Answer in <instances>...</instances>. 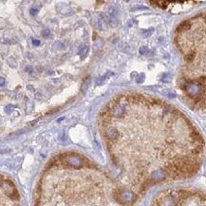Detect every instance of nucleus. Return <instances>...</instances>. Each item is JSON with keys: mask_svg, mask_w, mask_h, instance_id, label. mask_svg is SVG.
<instances>
[{"mask_svg": "<svg viewBox=\"0 0 206 206\" xmlns=\"http://www.w3.org/2000/svg\"><path fill=\"white\" fill-rule=\"evenodd\" d=\"M62 160L65 164L72 166V167H80L82 165L83 160L79 156H75V155H70V156H64L62 157Z\"/></svg>", "mask_w": 206, "mask_h": 206, "instance_id": "nucleus-1", "label": "nucleus"}, {"mask_svg": "<svg viewBox=\"0 0 206 206\" xmlns=\"http://www.w3.org/2000/svg\"><path fill=\"white\" fill-rule=\"evenodd\" d=\"M96 25H97L98 29L100 30H106L108 29V22H106V16L102 15V13L98 15L97 17H96Z\"/></svg>", "mask_w": 206, "mask_h": 206, "instance_id": "nucleus-2", "label": "nucleus"}, {"mask_svg": "<svg viewBox=\"0 0 206 206\" xmlns=\"http://www.w3.org/2000/svg\"><path fill=\"white\" fill-rule=\"evenodd\" d=\"M56 9L58 13H60L63 15H70L72 13V9L67 4L65 3H59L56 5Z\"/></svg>", "mask_w": 206, "mask_h": 206, "instance_id": "nucleus-3", "label": "nucleus"}, {"mask_svg": "<svg viewBox=\"0 0 206 206\" xmlns=\"http://www.w3.org/2000/svg\"><path fill=\"white\" fill-rule=\"evenodd\" d=\"M106 137L109 142H112L118 138V132L114 127H108L106 129Z\"/></svg>", "mask_w": 206, "mask_h": 206, "instance_id": "nucleus-4", "label": "nucleus"}, {"mask_svg": "<svg viewBox=\"0 0 206 206\" xmlns=\"http://www.w3.org/2000/svg\"><path fill=\"white\" fill-rule=\"evenodd\" d=\"M164 172L162 170H158V171H153L151 173V178L153 180H162L164 179Z\"/></svg>", "mask_w": 206, "mask_h": 206, "instance_id": "nucleus-5", "label": "nucleus"}, {"mask_svg": "<svg viewBox=\"0 0 206 206\" xmlns=\"http://www.w3.org/2000/svg\"><path fill=\"white\" fill-rule=\"evenodd\" d=\"M108 22H109V25H110L111 27H117L118 24H119V20H118V17L117 15H108Z\"/></svg>", "mask_w": 206, "mask_h": 206, "instance_id": "nucleus-6", "label": "nucleus"}, {"mask_svg": "<svg viewBox=\"0 0 206 206\" xmlns=\"http://www.w3.org/2000/svg\"><path fill=\"white\" fill-rule=\"evenodd\" d=\"M190 28H191V23H190V22H189V21H184L179 26V28H178V30H179V32H185V30H188Z\"/></svg>", "mask_w": 206, "mask_h": 206, "instance_id": "nucleus-7", "label": "nucleus"}, {"mask_svg": "<svg viewBox=\"0 0 206 206\" xmlns=\"http://www.w3.org/2000/svg\"><path fill=\"white\" fill-rule=\"evenodd\" d=\"M120 197L122 199L123 201H129V200L132 199L133 195H132L130 192H123V193L120 194Z\"/></svg>", "mask_w": 206, "mask_h": 206, "instance_id": "nucleus-8", "label": "nucleus"}, {"mask_svg": "<svg viewBox=\"0 0 206 206\" xmlns=\"http://www.w3.org/2000/svg\"><path fill=\"white\" fill-rule=\"evenodd\" d=\"M87 52H88V47L86 46V45H82V46H80V48H79V50H78V54L81 56V57H85V56L86 55V53Z\"/></svg>", "mask_w": 206, "mask_h": 206, "instance_id": "nucleus-9", "label": "nucleus"}, {"mask_svg": "<svg viewBox=\"0 0 206 206\" xmlns=\"http://www.w3.org/2000/svg\"><path fill=\"white\" fill-rule=\"evenodd\" d=\"M89 85H90V77H87L86 80H84V82H83V85H82V91L86 92V89L88 88Z\"/></svg>", "mask_w": 206, "mask_h": 206, "instance_id": "nucleus-10", "label": "nucleus"}, {"mask_svg": "<svg viewBox=\"0 0 206 206\" xmlns=\"http://www.w3.org/2000/svg\"><path fill=\"white\" fill-rule=\"evenodd\" d=\"M65 44L61 41H56L54 44H53V49L54 50H64L65 49Z\"/></svg>", "mask_w": 206, "mask_h": 206, "instance_id": "nucleus-11", "label": "nucleus"}, {"mask_svg": "<svg viewBox=\"0 0 206 206\" xmlns=\"http://www.w3.org/2000/svg\"><path fill=\"white\" fill-rule=\"evenodd\" d=\"M111 74H112V73H111V72H109V71H108V72H106V75H104V76H102V77L98 78L97 83H96V84H97L98 86H100V85H101L102 83H104V81H105L108 77H109V76H110Z\"/></svg>", "mask_w": 206, "mask_h": 206, "instance_id": "nucleus-12", "label": "nucleus"}, {"mask_svg": "<svg viewBox=\"0 0 206 206\" xmlns=\"http://www.w3.org/2000/svg\"><path fill=\"white\" fill-rule=\"evenodd\" d=\"M146 10H148L147 7L142 6V5H136V6L132 7V9L130 11L131 12H136V11H146Z\"/></svg>", "mask_w": 206, "mask_h": 206, "instance_id": "nucleus-13", "label": "nucleus"}, {"mask_svg": "<svg viewBox=\"0 0 206 206\" xmlns=\"http://www.w3.org/2000/svg\"><path fill=\"white\" fill-rule=\"evenodd\" d=\"M153 32H154V29H149V30H143V36L145 38H147V37H149V36L152 34V33H153Z\"/></svg>", "mask_w": 206, "mask_h": 206, "instance_id": "nucleus-14", "label": "nucleus"}, {"mask_svg": "<svg viewBox=\"0 0 206 206\" xmlns=\"http://www.w3.org/2000/svg\"><path fill=\"white\" fill-rule=\"evenodd\" d=\"M7 63H8V65H9L10 67H16V62H15V60L13 57H10L9 59H8Z\"/></svg>", "mask_w": 206, "mask_h": 206, "instance_id": "nucleus-15", "label": "nucleus"}, {"mask_svg": "<svg viewBox=\"0 0 206 206\" xmlns=\"http://www.w3.org/2000/svg\"><path fill=\"white\" fill-rule=\"evenodd\" d=\"M102 47H103V42H102V40H97L94 43V49L95 50H101L102 49Z\"/></svg>", "mask_w": 206, "mask_h": 206, "instance_id": "nucleus-16", "label": "nucleus"}, {"mask_svg": "<svg viewBox=\"0 0 206 206\" xmlns=\"http://www.w3.org/2000/svg\"><path fill=\"white\" fill-rule=\"evenodd\" d=\"M139 52H140V54H142V55L146 54V53L148 52V48H147V47H145V46H143V47H142V48H140Z\"/></svg>", "mask_w": 206, "mask_h": 206, "instance_id": "nucleus-17", "label": "nucleus"}, {"mask_svg": "<svg viewBox=\"0 0 206 206\" xmlns=\"http://www.w3.org/2000/svg\"><path fill=\"white\" fill-rule=\"evenodd\" d=\"M50 35V30H44L43 32H42V36H43L44 38H49Z\"/></svg>", "mask_w": 206, "mask_h": 206, "instance_id": "nucleus-18", "label": "nucleus"}, {"mask_svg": "<svg viewBox=\"0 0 206 206\" xmlns=\"http://www.w3.org/2000/svg\"><path fill=\"white\" fill-rule=\"evenodd\" d=\"M58 140H59V141H65V140H66V135H65V133H64L63 131L59 133V135H58Z\"/></svg>", "mask_w": 206, "mask_h": 206, "instance_id": "nucleus-19", "label": "nucleus"}, {"mask_svg": "<svg viewBox=\"0 0 206 206\" xmlns=\"http://www.w3.org/2000/svg\"><path fill=\"white\" fill-rule=\"evenodd\" d=\"M194 58H195V53H190V54H188L187 56H186V60L189 61V62L193 61Z\"/></svg>", "mask_w": 206, "mask_h": 206, "instance_id": "nucleus-20", "label": "nucleus"}, {"mask_svg": "<svg viewBox=\"0 0 206 206\" xmlns=\"http://www.w3.org/2000/svg\"><path fill=\"white\" fill-rule=\"evenodd\" d=\"M170 80H171V75L169 74V73L165 74L164 76H163V78H162V81H165V82H169Z\"/></svg>", "mask_w": 206, "mask_h": 206, "instance_id": "nucleus-21", "label": "nucleus"}, {"mask_svg": "<svg viewBox=\"0 0 206 206\" xmlns=\"http://www.w3.org/2000/svg\"><path fill=\"white\" fill-rule=\"evenodd\" d=\"M143 79H145V74L142 73V74H140L139 77L137 78V83H142V82L143 81Z\"/></svg>", "mask_w": 206, "mask_h": 206, "instance_id": "nucleus-22", "label": "nucleus"}, {"mask_svg": "<svg viewBox=\"0 0 206 206\" xmlns=\"http://www.w3.org/2000/svg\"><path fill=\"white\" fill-rule=\"evenodd\" d=\"M37 12H38V10L37 9H34V8H32V9L30 10V13L32 15H35L36 13H37Z\"/></svg>", "mask_w": 206, "mask_h": 206, "instance_id": "nucleus-23", "label": "nucleus"}, {"mask_svg": "<svg viewBox=\"0 0 206 206\" xmlns=\"http://www.w3.org/2000/svg\"><path fill=\"white\" fill-rule=\"evenodd\" d=\"M32 44L34 45V46H39V45H40V41L37 40V39H32Z\"/></svg>", "mask_w": 206, "mask_h": 206, "instance_id": "nucleus-24", "label": "nucleus"}, {"mask_svg": "<svg viewBox=\"0 0 206 206\" xmlns=\"http://www.w3.org/2000/svg\"><path fill=\"white\" fill-rule=\"evenodd\" d=\"M26 71L27 72H29V73H32L33 72V69L30 66H28L27 67H26Z\"/></svg>", "mask_w": 206, "mask_h": 206, "instance_id": "nucleus-25", "label": "nucleus"}, {"mask_svg": "<svg viewBox=\"0 0 206 206\" xmlns=\"http://www.w3.org/2000/svg\"><path fill=\"white\" fill-rule=\"evenodd\" d=\"M0 80H1V86H4V78L1 77L0 78Z\"/></svg>", "mask_w": 206, "mask_h": 206, "instance_id": "nucleus-26", "label": "nucleus"}, {"mask_svg": "<svg viewBox=\"0 0 206 206\" xmlns=\"http://www.w3.org/2000/svg\"><path fill=\"white\" fill-rule=\"evenodd\" d=\"M125 2H129V0H125Z\"/></svg>", "mask_w": 206, "mask_h": 206, "instance_id": "nucleus-27", "label": "nucleus"}]
</instances>
